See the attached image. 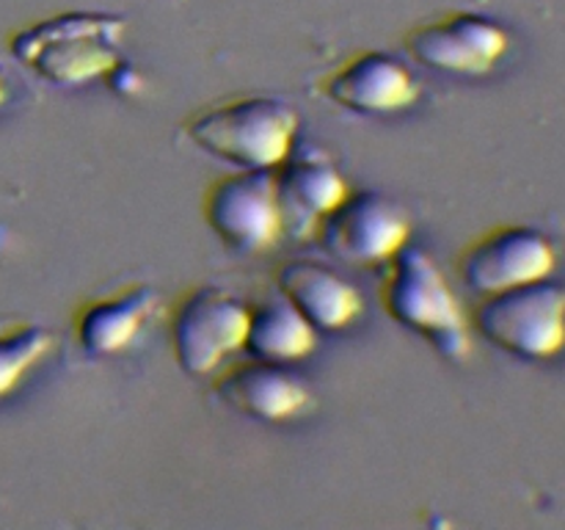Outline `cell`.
I'll return each mask as SVG.
<instances>
[{"label": "cell", "mask_w": 565, "mask_h": 530, "mask_svg": "<svg viewBox=\"0 0 565 530\" xmlns=\"http://www.w3.org/2000/svg\"><path fill=\"white\" fill-rule=\"evenodd\" d=\"M412 215L379 191H351L318 226L315 237L342 263L386 265L412 243Z\"/></svg>", "instance_id": "obj_7"}, {"label": "cell", "mask_w": 565, "mask_h": 530, "mask_svg": "<svg viewBox=\"0 0 565 530\" xmlns=\"http://www.w3.org/2000/svg\"><path fill=\"white\" fill-rule=\"evenodd\" d=\"M252 307L235 293L202 285L177 298L169 315V342L185 375H213L232 353L243 351Z\"/></svg>", "instance_id": "obj_4"}, {"label": "cell", "mask_w": 565, "mask_h": 530, "mask_svg": "<svg viewBox=\"0 0 565 530\" xmlns=\"http://www.w3.org/2000/svg\"><path fill=\"white\" fill-rule=\"evenodd\" d=\"M301 130L296 108L268 94H243L207 105L185 121L193 147L235 169H276Z\"/></svg>", "instance_id": "obj_2"}, {"label": "cell", "mask_w": 565, "mask_h": 530, "mask_svg": "<svg viewBox=\"0 0 565 530\" xmlns=\"http://www.w3.org/2000/svg\"><path fill=\"white\" fill-rule=\"evenodd\" d=\"M403 47L417 64L445 75H489L508 53L505 28L483 14L452 11L419 22L403 36Z\"/></svg>", "instance_id": "obj_8"}, {"label": "cell", "mask_w": 565, "mask_h": 530, "mask_svg": "<svg viewBox=\"0 0 565 530\" xmlns=\"http://www.w3.org/2000/svg\"><path fill=\"white\" fill-rule=\"evenodd\" d=\"M204 224L230 252L265 254L285 237L274 169H237L221 177L202 197Z\"/></svg>", "instance_id": "obj_5"}, {"label": "cell", "mask_w": 565, "mask_h": 530, "mask_svg": "<svg viewBox=\"0 0 565 530\" xmlns=\"http://www.w3.org/2000/svg\"><path fill=\"white\" fill-rule=\"evenodd\" d=\"M274 180L285 235H292L296 241L315 237L326 215L353 191L329 152L315 144H301V138L274 169Z\"/></svg>", "instance_id": "obj_10"}, {"label": "cell", "mask_w": 565, "mask_h": 530, "mask_svg": "<svg viewBox=\"0 0 565 530\" xmlns=\"http://www.w3.org/2000/svg\"><path fill=\"white\" fill-rule=\"evenodd\" d=\"M320 92L351 114L390 116L417 105L423 88L397 55L386 50H362L329 72Z\"/></svg>", "instance_id": "obj_11"}, {"label": "cell", "mask_w": 565, "mask_h": 530, "mask_svg": "<svg viewBox=\"0 0 565 530\" xmlns=\"http://www.w3.org/2000/svg\"><path fill=\"white\" fill-rule=\"evenodd\" d=\"M552 268V243L530 226H497L469 243L458 257L463 285L483 296L541 282Z\"/></svg>", "instance_id": "obj_9"}, {"label": "cell", "mask_w": 565, "mask_h": 530, "mask_svg": "<svg viewBox=\"0 0 565 530\" xmlns=\"http://www.w3.org/2000/svg\"><path fill=\"white\" fill-rule=\"evenodd\" d=\"M215 398L232 412L263 423H292L315 406V392L279 362L252 359L215 379Z\"/></svg>", "instance_id": "obj_12"}, {"label": "cell", "mask_w": 565, "mask_h": 530, "mask_svg": "<svg viewBox=\"0 0 565 530\" xmlns=\"http://www.w3.org/2000/svg\"><path fill=\"white\" fill-rule=\"evenodd\" d=\"M158 307L160 296L154 287H119L83 301L72 315V335L88 359L121 357L147 331Z\"/></svg>", "instance_id": "obj_13"}, {"label": "cell", "mask_w": 565, "mask_h": 530, "mask_svg": "<svg viewBox=\"0 0 565 530\" xmlns=\"http://www.w3.org/2000/svg\"><path fill=\"white\" fill-rule=\"evenodd\" d=\"M55 335L33 320H0V398L11 395L53 353Z\"/></svg>", "instance_id": "obj_16"}, {"label": "cell", "mask_w": 565, "mask_h": 530, "mask_svg": "<svg viewBox=\"0 0 565 530\" xmlns=\"http://www.w3.org/2000/svg\"><path fill=\"white\" fill-rule=\"evenodd\" d=\"M475 324L486 340L513 357H555L565 342V293L541 282L491 293L480 301Z\"/></svg>", "instance_id": "obj_6"}, {"label": "cell", "mask_w": 565, "mask_h": 530, "mask_svg": "<svg viewBox=\"0 0 565 530\" xmlns=\"http://www.w3.org/2000/svg\"><path fill=\"white\" fill-rule=\"evenodd\" d=\"M9 94H11V81H9V75H6L3 66H0V108L9 103Z\"/></svg>", "instance_id": "obj_17"}, {"label": "cell", "mask_w": 565, "mask_h": 530, "mask_svg": "<svg viewBox=\"0 0 565 530\" xmlns=\"http://www.w3.org/2000/svg\"><path fill=\"white\" fill-rule=\"evenodd\" d=\"M243 348L254 359L290 364L318 348V329L279 293L252 307Z\"/></svg>", "instance_id": "obj_15"}, {"label": "cell", "mask_w": 565, "mask_h": 530, "mask_svg": "<svg viewBox=\"0 0 565 530\" xmlns=\"http://www.w3.org/2000/svg\"><path fill=\"white\" fill-rule=\"evenodd\" d=\"M279 293L318 331H342L364 312L356 285L315 259H287L276 271Z\"/></svg>", "instance_id": "obj_14"}, {"label": "cell", "mask_w": 565, "mask_h": 530, "mask_svg": "<svg viewBox=\"0 0 565 530\" xmlns=\"http://www.w3.org/2000/svg\"><path fill=\"white\" fill-rule=\"evenodd\" d=\"M386 265L390 271L381 287L386 315L450 362H467L472 353L467 315L436 259L406 243Z\"/></svg>", "instance_id": "obj_3"}, {"label": "cell", "mask_w": 565, "mask_h": 530, "mask_svg": "<svg viewBox=\"0 0 565 530\" xmlns=\"http://www.w3.org/2000/svg\"><path fill=\"white\" fill-rule=\"evenodd\" d=\"M125 17L110 11H61L9 36V53L39 81L77 88L125 66Z\"/></svg>", "instance_id": "obj_1"}]
</instances>
